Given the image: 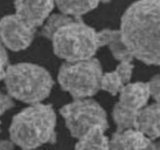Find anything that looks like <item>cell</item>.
<instances>
[{
    "label": "cell",
    "mask_w": 160,
    "mask_h": 150,
    "mask_svg": "<svg viewBox=\"0 0 160 150\" xmlns=\"http://www.w3.org/2000/svg\"><path fill=\"white\" fill-rule=\"evenodd\" d=\"M122 38L134 58L160 66V0H138L120 21Z\"/></svg>",
    "instance_id": "1"
},
{
    "label": "cell",
    "mask_w": 160,
    "mask_h": 150,
    "mask_svg": "<svg viewBox=\"0 0 160 150\" xmlns=\"http://www.w3.org/2000/svg\"><path fill=\"white\" fill-rule=\"evenodd\" d=\"M56 114L50 104H31L12 118L9 136L15 145L23 149L35 148L56 140Z\"/></svg>",
    "instance_id": "2"
},
{
    "label": "cell",
    "mask_w": 160,
    "mask_h": 150,
    "mask_svg": "<svg viewBox=\"0 0 160 150\" xmlns=\"http://www.w3.org/2000/svg\"><path fill=\"white\" fill-rule=\"evenodd\" d=\"M3 80L8 94L28 104L42 102L49 96L54 85L49 72L31 62L8 65Z\"/></svg>",
    "instance_id": "3"
},
{
    "label": "cell",
    "mask_w": 160,
    "mask_h": 150,
    "mask_svg": "<svg viewBox=\"0 0 160 150\" xmlns=\"http://www.w3.org/2000/svg\"><path fill=\"white\" fill-rule=\"evenodd\" d=\"M51 41L55 54L66 62L90 59L99 48L98 31L81 17L62 25L53 34Z\"/></svg>",
    "instance_id": "4"
},
{
    "label": "cell",
    "mask_w": 160,
    "mask_h": 150,
    "mask_svg": "<svg viewBox=\"0 0 160 150\" xmlns=\"http://www.w3.org/2000/svg\"><path fill=\"white\" fill-rule=\"evenodd\" d=\"M101 62L96 58L75 62H65L58 73V82L61 88L74 99L90 98L100 89L102 75Z\"/></svg>",
    "instance_id": "5"
},
{
    "label": "cell",
    "mask_w": 160,
    "mask_h": 150,
    "mask_svg": "<svg viewBox=\"0 0 160 150\" xmlns=\"http://www.w3.org/2000/svg\"><path fill=\"white\" fill-rule=\"evenodd\" d=\"M72 137L79 139L91 128L100 125L106 130L109 128L107 114L102 106L90 98H78L60 109Z\"/></svg>",
    "instance_id": "6"
},
{
    "label": "cell",
    "mask_w": 160,
    "mask_h": 150,
    "mask_svg": "<svg viewBox=\"0 0 160 150\" xmlns=\"http://www.w3.org/2000/svg\"><path fill=\"white\" fill-rule=\"evenodd\" d=\"M36 28L17 14L5 16L0 20V40L6 48L13 52L26 49L31 45Z\"/></svg>",
    "instance_id": "7"
},
{
    "label": "cell",
    "mask_w": 160,
    "mask_h": 150,
    "mask_svg": "<svg viewBox=\"0 0 160 150\" xmlns=\"http://www.w3.org/2000/svg\"><path fill=\"white\" fill-rule=\"evenodd\" d=\"M55 0H15L16 14L33 28L42 26L54 9Z\"/></svg>",
    "instance_id": "8"
},
{
    "label": "cell",
    "mask_w": 160,
    "mask_h": 150,
    "mask_svg": "<svg viewBox=\"0 0 160 150\" xmlns=\"http://www.w3.org/2000/svg\"><path fill=\"white\" fill-rule=\"evenodd\" d=\"M109 149H160V142L133 128L116 131L109 140Z\"/></svg>",
    "instance_id": "9"
},
{
    "label": "cell",
    "mask_w": 160,
    "mask_h": 150,
    "mask_svg": "<svg viewBox=\"0 0 160 150\" xmlns=\"http://www.w3.org/2000/svg\"><path fill=\"white\" fill-rule=\"evenodd\" d=\"M117 102L131 110L138 112L148 103L150 96L148 82L127 83L119 92Z\"/></svg>",
    "instance_id": "10"
},
{
    "label": "cell",
    "mask_w": 160,
    "mask_h": 150,
    "mask_svg": "<svg viewBox=\"0 0 160 150\" xmlns=\"http://www.w3.org/2000/svg\"><path fill=\"white\" fill-rule=\"evenodd\" d=\"M134 128L152 140L160 138V104L156 102L139 110Z\"/></svg>",
    "instance_id": "11"
},
{
    "label": "cell",
    "mask_w": 160,
    "mask_h": 150,
    "mask_svg": "<svg viewBox=\"0 0 160 150\" xmlns=\"http://www.w3.org/2000/svg\"><path fill=\"white\" fill-rule=\"evenodd\" d=\"M98 43L99 48L108 46L112 56L120 62L134 59V56L123 42L120 30L104 29L98 31Z\"/></svg>",
    "instance_id": "12"
},
{
    "label": "cell",
    "mask_w": 160,
    "mask_h": 150,
    "mask_svg": "<svg viewBox=\"0 0 160 150\" xmlns=\"http://www.w3.org/2000/svg\"><path fill=\"white\" fill-rule=\"evenodd\" d=\"M109 2L110 0H55V6L62 13L81 17L98 7L100 3Z\"/></svg>",
    "instance_id": "13"
},
{
    "label": "cell",
    "mask_w": 160,
    "mask_h": 150,
    "mask_svg": "<svg viewBox=\"0 0 160 150\" xmlns=\"http://www.w3.org/2000/svg\"><path fill=\"white\" fill-rule=\"evenodd\" d=\"M106 131L103 127L95 125L78 139L75 148L77 149H109V139L105 134Z\"/></svg>",
    "instance_id": "14"
},
{
    "label": "cell",
    "mask_w": 160,
    "mask_h": 150,
    "mask_svg": "<svg viewBox=\"0 0 160 150\" xmlns=\"http://www.w3.org/2000/svg\"><path fill=\"white\" fill-rule=\"evenodd\" d=\"M138 112L128 109L119 102L116 103L112 109V116L113 121L117 125V131H120L134 128Z\"/></svg>",
    "instance_id": "15"
},
{
    "label": "cell",
    "mask_w": 160,
    "mask_h": 150,
    "mask_svg": "<svg viewBox=\"0 0 160 150\" xmlns=\"http://www.w3.org/2000/svg\"><path fill=\"white\" fill-rule=\"evenodd\" d=\"M76 17L67 15L62 12L61 13H55L50 16L44 22L42 28V34L46 38L51 40L53 34L59 29V28L69 22L72 21Z\"/></svg>",
    "instance_id": "16"
},
{
    "label": "cell",
    "mask_w": 160,
    "mask_h": 150,
    "mask_svg": "<svg viewBox=\"0 0 160 150\" xmlns=\"http://www.w3.org/2000/svg\"><path fill=\"white\" fill-rule=\"evenodd\" d=\"M124 84L119 73L116 70H113L102 73L100 81V89L112 95H117Z\"/></svg>",
    "instance_id": "17"
},
{
    "label": "cell",
    "mask_w": 160,
    "mask_h": 150,
    "mask_svg": "<svg viewBox=\"0 0 160 150\" xmlns=\"http://www.w3.org/2000/svg\"><path fill=\"white\" fill-rule=\"evenodd\" d=\"M132 62L133 61H121L115 69L116 71L119 73L120 78H122L124 84L129 83L131 81L133 70L134 68V66Z\"/></svg>",
    "instance_id": "18"
},
{
    "label": "cell",
    "mask_w": 160,
    "mask_h": 150,
    "mask_svg": "<svg viewBox=\"0 0 160 150\" xmlns=\"http://www.w3.org/2000/svg\"><path fill=\"white\" fill-rule=\"evenodd\" d=\"M150 96L153 98L156 102L160 104V74H156L148 82Z\"/></svg>",
    "instance_id": "19"
},
{
    "label": "cell",
    "mask_w": 160,
    "mask_h": 150,
    "mask_svg": "<svg viewBox=\"0 0 160 150\" xmlns=\"http://www.w3.org/2000/svg\"><path fill=\"white\" fill-rule=\"evenodd\" d=\"M15 106L13 98L9 94L0 92V116Z\"/></svg>",
    "instance_id": "20"
},
{
    "label": "cell",
    "mask_w": 160,
    "mask_h": 150,
    "mask_svg": "<svg viewBox=\"0 0 160 150\" xmlns=\"http://www.w3.org/2000/svg\"><path fill=\"white\" fill-rule=\"evenodd\" d=\"M15 146V144L11 140H1L0 141V149L9 150L12 149Z\"/></svg>",
    "instance_id": "21"
},
{
    "label": "cell",
    "mask_w": 160,
    "mask_h": 150,
    "mask_svg": "<svg viewBox=\"0 0 160 150\" xmlns=\"http://www.w3.org/2000/svg\"><path fill=\"white\" fill-rule=\"evenodd\" d=\"M8 62H9V61L0 59V81L4 78L6 67H7L8 66Z\"/></svg>",
    "instance_id": "22"
},
{
    "label": "cell",
    "mask_w": 160,
    "mask_h": 150,
    "mask_svg": "<svg viewBox=\"0 0 160 150\" xmlns=\"http://www.w3.org/2000/svg\"><path fill=\"white\" fill-rule=\"evenodd\" d=\"M0 59L9 61V57H8L7 52H6V48L3 45L1 40H0Z\"/></svg>",
    "instance_id": "23"
}]
</instances>
